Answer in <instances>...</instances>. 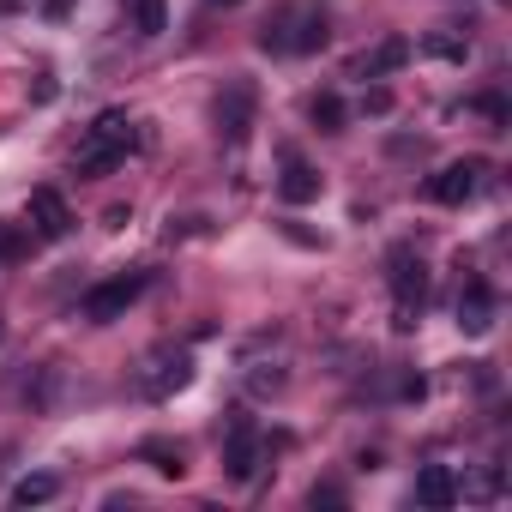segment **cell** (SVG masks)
<instances>
[{
	"instance_id": "obj_1",
	"label": "cell",
	"mask_w": 512,
	"mask_h": 512,
	"mask_svg": "<svg viewBox=\"0 0 512 512\" xmlns=\"http://www.w3.org/2000/svg\"><path fill=\"white\" fill-rule=\"evenodd\" d=\"M332 37V19L320 0H296V7H284L266 31H260V49L266 55H320Z\"/></svg>"
},
{
	"instance_id": "obj_2",
	"label": "cell",
	"mask_w": 512,
	"mask_h": 512,
	"mask_svg": "<svg viewBox=\"0 0 512 512\" xmlns=\"http://www.w3.org/2000/svg\"><path fill=\"white\" fill-rule=\"evenodd\" d=\"M127 151H133V121H127V109H103V115L91 121V133H85L73 169H79V181H97V175L121 169Z\"/></svg>"
},
{
	"instance_id": "obj_3",
	"label": "cell",
	"mask_w": 512,
	"mask_h": 512,
	"mask_svg": "<svg viewBox=\"0 0 512 512\" xmlns=\"http://www.w3.org/2000/svg\"><path fill=\"white\" fill-rule=\"evenodd\" d=\"M386 266H392V302H398V320L392 326L410 332L416 314H422V302H428V266H422V253H410V247H392Z\"/></svg>"
},
{
	"instance_id": "obj_4",
	"label": "cell",
	"mask_w": 512,
	"mask_h": 512,
	"mask_svg": "<svg viewBox=\"0 0 512 512\" xmlns=\"http://www.w3.org/2000/svg\"><path fill=\"white\" fill-rule=\"evenodd\" d=\"M260 452H266L260 422H253L247 410H235L229 416V440H223V476L229 482H253V476H260Z\"/></svg>"
},
{
	"instance_id": "obj_5",
	"label": "cell",
	"mask_w": 512,
	"mask_h": 512,
	"mask_svg": "<svg viewBox=\"0 0 512 512\" xmlns=\"http://www.w3.org/2000/svg\"><path fill=\"white\" fill-rule=\"evenodd\" d=\"M151 290V272H127V278H109V284H97V290H85V302H79V314L91 320V326H109V320H121L139 296Z\"/></svg>"
},
{
	"instance_id": "obj_6",
	"label": "cell",
	"mask_w": 512,
	"mask_h": 512,
	"mask_svg": "<svg viewBox=\"0 0 512 512\" xmlns=\"http://www.w3.org/2000/svg\"><path fill=\"white\" fill-rule=\"evenodd\" d=\"M482 193V163H446L434 181H428V199L434 205H464Z\"/></svg>"
},
{
	"instance_id": "obj_7",
	"label": "cell",
	"mask_w": 512,
	"mask_h": 512,
	"mask_svg": "<svg viewBox=\"0 0 512 512\" xmlns=\"http://www.w3.org/2000/svg\"><path fill=\"white\" fill-rule=\"evenodd\" d=\"M494 314H500L494 284H488V278H470V284H464V296H458V326H464L470 338H482V332L494 326Z\"/></svg>"
},
{
	"instance_id": "obj_8",
	"label": "cell",
	"mask_w": 512,
	"mask_h": 512,
	"mask_svg": "<svg viewBox=\"0 0 512 512\" xmlns=\"http://www.w3.org/2000/svg\"><path fill=\"white\" fill-rule=\"evenodd\" d=\"M320 187H326V181H320V169H314V163H302L296 151H284L278 199H284V205H314V199H320Z\"/></svg>"
},
{
	"instance_id": "obj_9",
	"label": "cell",
	"mask_w": 512,
	"mask_h": 512,
	"mask_svg": "<svg viewBox=\"0 0 512 512\" xmlns=\"http://www.w3.org/2000/svg\"><path fill=\"white\" fill-rule=\"evenodd\" d=\"M31 223H37L43 241H67V235H73V211H67V199H61L55 187H37V193H31Z\"/></svg>"
},
{
	"instance_id": "obj_10",
	"label": "cell",
	"mask_w": 512,
	"mask_h": 512,
	"mask_svg": "<svg viewBox=\"0 0 512 512\" xmlns=\"http://www.w3.org/2000/svg\"><path fill=\"white\" fill-rule=\"evenodd\" d=\"M187 380H193V362H187V356H157L151 374H139V386H145L151 398H169V392H181Z\"/></svg>"
},
{
	"instance_id": "obj_11",
	"label": "cell",
	"mask_w": 512,
	"mask_h": 512,
	"mask_svg": "<svg viewBox=\"0 0 512 512\" xmlns=\"http://www.w3.org/2000/svg\"><path fill=\"white\" fill-rule=\"evenodd\" d=\"M416 506H434V512L458 506V476H452L446 464H428V470L416 476Z\"/></svg>"
},
{
	"instance_id": "obj_12",
	"label": "cell",
	"mask_w": 512,
	"mask_h": 512,
	"mask_svg": "<svg viewBox=\"0 0 512 512\" xmlns=\"http://www.w3.org/2000/svg\"><path fill=\"white\" fill-rule=\"evenodd\" d=\"M217 127L229 139H247V127H253V91L247 85H229V97L217 103Z\"/></svg>"
},
{
	"instance_id": "obj_13",
	"label": "cell",
	"mask_w": 512,
	"mask_h": 512,
	"mask_svg": "<svg viewBox=\"0 0 512 512\" xmlns=\"http://www.w3.org/2000/svg\"><path fill=\"white\" fill-rule=\"evenodd\" d=\"M404 61H410V43H404V37H386L374 55L356 61V79H386V73H398Z\"/></svg>"
},
{
	"instance_id": "obj_14",
	"label": "cell",
	"mask_w": 512,
	"mask_h": 512,
	"mask_svg": "<svg viewBox=\"0 0 512 512\" xmlns=\"http://www.w3.org/2000/svg\"><path fill=\"white\" fill-rule=\"evenodd\" d=\"M55 494H61V476H43V470L13 482V506H43V500H55Z\"/></svg>"
},
{
	"instance_id": "obj_15",
	"label": "cell",
	"mask_w": 512,
	"mask_h": 512,
	"mask_svg": "<svg viewBox=\"0 0 512 512\" xmlns=\"http://www.w3.org/2000/svg\"><path fill=\"white\" fill-rule=\"evenodd\" d=\"M133 31L139 37H163L169 31V0H133Z\"/></svg>"
},
{
	"instance_id": "obj_16",
	"label": "cell",
	"mask_w": 512,
	"mask_h": 512,
	"mask_svg": "<svg viewBox=\"0 0 512 512\" xmlns=\"http://www.w3.org/2000/svg\"><path fill=\"white\" fill-rule=\"evenodd\" d=\"M308 115H314L320 133H344V97H338V91H320V97L308 103Z\"/></svg>"
},
{
	"instance_id": "obj_17",
	"label": "cell",
	"mask_w": 512,
	"mask_h": 512,
	"mask_svg": "<svg viewBox=\"0 0 512 512\" xmlns=\"http://www.w3.org/2000/svg\"><path fill=\"white\" fill-rule=\"evenodd\" d=\"M139 452H145V464H151L157 476H187V458H181V446H163V440H145Z\"/></svg>"
},
{
	"instance_id": "obj_18",
	"label": "cell",
	"mask_w": 512,
	"mask_h": 512,
	"mask_svg": "<svg viewBox=\"0 0 512 512\" xmlns=\"http://www.w3.org/2000/svg\"><path fill=\"white\" fill-rule=\"evenodd\" d=\"M25 253H31V235H25L19 223H7V217H0V266H19Z\"/></svg>"
},
{
	"instance_id": "obj_19",
	"label": "cell",
	"mask_w": 512,
	"mask_h": 512,
	"mask_svg": "<svg viewBox=\"0 0 512 512\" xmlns=\"http://www.w3.org/2000/svg\"><path fill=\"white\" fill-rule=\"evenodd\" d=\"M428 55H440V61H464L470 43H458V37H428Z\"/></svg>"
},
{
	"instance_id": "obj_20",
	"label": "cell",
	"mask_w": 512,
	"mask_h": 512,
	"mask_svg": "<svg viewBox=\"0 0 512 512\" xmlns=\"http://www.w3.org/2000/svg\"><path fill=\"white\" fill-rule=\"evenodd\" d=\"M362 109H368V115H392V91H386V85H374V91L362 97Z\"/></svg>"
},
{
	"instance_id": "obj_21",
	"label": "cell",
	"mask_w": 512,
	"mask_h": 512,
	"mask_svg": "<svg viewBox=\"0 0 512 512\" xmlns=\"http://www.w3.org/2000/svg\"><path fill=\"white\" fill-rule=\"evenodd\" d=\"M476 109H482V115H488V121H494V127H506V115H512V109H506V97H482V103H476Z\"/></svg>"
},
{
	"instance_id": "obj_22",
	"label": "cell",
	"mask_w": 512,
	"mask_h": 512,
	"mask_svg": "<svg viewBox=\"0 0 512 512\" xmlns=\"http://www.w3.org/2000/svg\"><path fill=\"white\" fill-rule=\"evenodd\" d=\"M314 506H344V488H332V482H326V488H314Z\"/></svg>"
},
{
	"instance_id": "obj_23",
	"label": "cell",
	"mask_w": 512,
	"mask_h": 512,
	"mask_svg": "<svg viewBox=\"0 0 512 512\" xmlns=\"http://www.w3.org/2000/svg\"><path fill=\"white\" fill-rule=\"evenodd\" d=\"M211 7H241V0H211Z\"/></svg>"
},
{
	"instance_id": "obj_24",
	"label": "cell",
	"mask_w": 512,
	"mask_h": 512,
	"mask_svg": "<svg viewBox=\"0 0 512 512\" xmlns=\"http://www.w3.org/2000/svg\"><path fill=\"white\" fill-rule=\"evenodd\" d=\"M0 338H7V320H0Z\"/></svg>"
}]
</instances>
